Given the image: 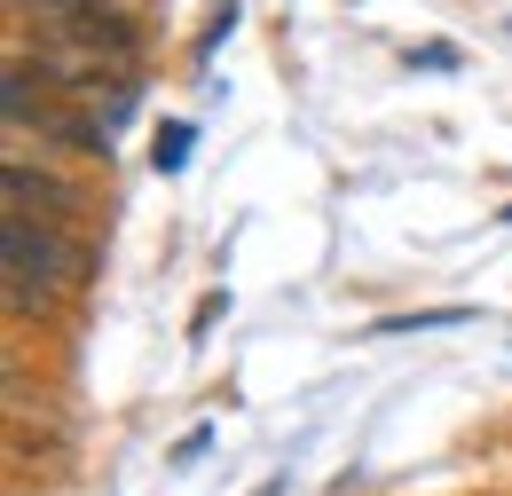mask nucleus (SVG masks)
Wrapping results in <instances>:
<instances>
[{
	"mask_svg": "<svg viewBox=\"0 0 512 496\" xmlns=\"http://www.w3.org/2000/svg\"><path fill=\"white\" fill-rule=\"evenodd\" d=\"M0 245H8V315H48L56 308V284H64V245H56L48 213L32 221L24 205H8Z\"/></svg>",
	"mask_w": 512,
	"mask_h": 496,
	"instance_id": "nucleus-1",
	"label": "nucleus"
},
{
	"mask_svg": "<svg viewBox=\"0 0 512 496\" xmlns=\"http://www.w3.org/2000/svg\"><path fill=\"white\" fill-rule=\"evenodd\" d=\"M71 48H87V56H111V63H134V48H142V32H134L119 8H103V0H87L79 16H64L56 24Z\"/></svg>",
	"mask_w": 512,
	"mask_h": 496,
	"instance_id": "nucleus-2",
	"label": "nucleus"
},
{
	"mask_svg": "<svg viewBox=\"0 0 512 496\" xmlns=\"http://www.w3.org/2000/svg\"><path fill=\"white\" fill-rule=\"evenodd\" d=\"M8 205H48V221H64L71 213V189L56 182V174H40V166H24V158H8Z\"/></svg>",
	"mask_w": 512,
	"mask_h": 496,
	"instance_id": "nucleus-3",
	"label": "nucleus"
},
{
	"mask_svg": "<svg viewBox=\"0 0 512 496\" xmlns=\"http://www.w3.org/2000/svg\"><path fill=\"white\" fill-rule=\"evenodd\" d=\"M457 323H473V308H418V315H386V323H371V339H410V331H457Z\"/></svg>",
	"mask_w": 512,
	"mask_h": 496,
	"instance_id": "nucleus-4",
	"label": "nucleus"
},
{
	"mask_svg": "<svg viewBox=\"0 0 512 496\" xmlns=\"http://www.w3.org/2000/svg\"><path fill=\"white\" fill-rule=\"evenodd\" d=\"M190 142H197L190 119H166V126H158V150H150V158H158V174H182V166H190Z\"/></svg>",
	"mask_w": 512,
	"mask_h": 496,
	"instance_id": "nucleus-5",
	"label": "nucleus"
},
{
	"mask_svg": "<svg viewBox=\"0 0 512 496\" xmlns=\"http://www.w3.org/2000/svg\"><path fill=\"white\" fill-rule=\"evenodd\" d=\"M205 449H213V426H190V434H182V449H174V465H197Z\"/></svg>",
	"mask_w": 512,
	"mask_h": 496,
	"instance_id": "nucleus-6",
	"label": "nucleus"
},
{
	"mask_svg": "<svg viewBox=\"0 0 512 496\" xmlns=\"http://www.w3.org/2000/svg\"><path fill=\"white\" fill-rule=\"evenodd\" d=\"M284 489H292V481H284V473H276V481H260V489H253V496H284Z\"/></svg>",
	"mask_w": 512,
	"mask_h": 496,
	"instance_id": "nucleus-7",
	"label": "nucleus"
},
{
	"mask_svg": "<svg viewBox=\"0 0 512 496\" xmlns=\"http://www.w3.org/2000/svg\"><path fill=\"white\" fill-rule=\"evenodd\" d=\"M505 221H512V205H505Z\"/></svg>",
	"mask_w": 512,
	"mask_h": 496,
	"instance_id": "nucleus-8",
	"label": "nucleus"
}]
</instances>
